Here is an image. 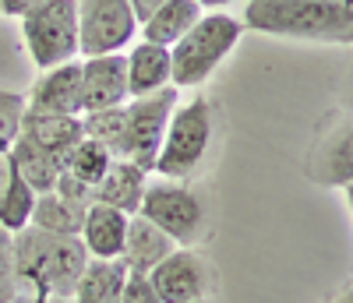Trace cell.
Segmentation results:
<instances>
[{"label":"cell","mask_w":353,"mask_h":303,"mask_svg":"<svg viewBox=\"0 0 353 303\" xmlns=\"http://www.w3.org/2000/svg\"><path fill=\"white\" fill-rule=\"evenodd\" d=\"M110 163H113V156H110L99 141L81 138V141L68 152V156L61 159V169H64L68 176L81 180V184H88V187H99V180L106 176Z\"/></svg>","instance_id":"obj_24"},{"label":"cell","mask_w":353,"mask_h":303,"mask_svg":"<svg viewBox=\"0 0 353 303\" xmlns=\"http://www.w3.org/2000/svg\"><path fill=\"white\" fill-rule=\"evenodd\" d=\"M181 103V88L170 85L152 96L128 99V138H124V159L141 166L145 173H156V159L170 127V116Z\"/></svg>","instance_id":"obj_8"},{"label":"cell","mask_w":353,"mask_h":303,"mask_svg":"<svg viewBox=\"0 0 353 303\" xmlns=\"http://www.w3.org/2000/svg\"><path fill=\"white\" fill-rule=\"evenodd\" d=\"M121 303H163V296L156 293L149 275H138V271H128V282L121 293Z\"/></svg>","instance_id":"obj_27"},{"label":"cell","mask_w":353,"mask_h":303,"mask_svg":"<svg viewBox=\"0 0 353 303\" xmlns=\"http://www.w3.org/2000/svg\"><path fill=\"white\" fill-rule=\"evenodd\" d=\"M149 222H156L176 247H194L209 229V208L205 198L184 184V180H166V176H149V187L141 198V211Z\"/></svg>","instance_id":"obj_5"},{"label":"cell","mask_w":353,"mask_h":303,"mask_svg":"<svg viewBox=\"0 0 353 303\" xmlns=\"http://www.w3.org/2000/svg\"><path fill=\"white\" fill-rule=\"evenodd\" d=\"M244 28L304 43L353 46V0H244Z\"/></svg>","instance_id":"obj_1"},{"label":"cell","mask_w":353,"mask_h":303,"mask_svg":"<svg viewBox=\"0 0 353 303\" xmlns=\"http://www.w3.org/2000/svg\"><path fill=\"white\" fill-rule=\"evenodd\" d=\"M25 109H28L25 96L8 92V88H0V156H4V152H8V148L18 141Z\"/></svg>","instance_id":"obj_26"},{"label":"cell","mask_w":353,"mask_h":303,"mask_svg":"<svg viewBox=\"0 0 353 303\" xmlns=\"http://www.w3.org/2000/svg\"><path fill=\"white\" fill-rule=\"evenodd\" d=\"M128 226H131V216H128V211L96 201V205H88V211H85V222H81L78 240L85 244L88 258L110 261V258H121V254H124Z\"/></svg>","instance_id":"obj_13"},{"label":"cell","mask_w":353,"mask_h":303,"mask_svg":"<svg viewBox=\"0 0 353 303\" xmlns=\"http://www.w3.org/2000/svg\"><path fill=\"white\" fill-rule=\"evenodd\" d=\"M166 4V0H131V8H134V18H138V28H141V21L149 18V14H156L159 8Z\"/></svg>","instance_id":"obj_30"},{"label":"cell","mask_w":353,"mask_h":303,"mask_svg":"<svg viewBox=\"0 0 353 303\" xmlns=\"http://www.w3.org/2000/svg\"><path fill=\"white\" fill-rule=\"evenodd\" d=\"M194 303H212V300H209V296H205V300H194Z\"/></svg>","instance_id":"obj_36"},{"label":"cell","mask_w":353,"mask_h":303,"mask_svg":"<svg viewBox=\"0 0 353 303\" xmlns=\"http://www.w3.org/2000/svg\"><path fill=\"white\" fill-rule=\"evenodd\" d=\"M28 109L39 113H61V116H81L85 113V92H81V60H68L61 67H50L36 78L28 92Z\"/></svg>","instance_id":"obj_12"},{"label":"cell","mask_w":353,"mask_h":303,"mask_svg":"<svg viewBox=\"0 0 353 303\" xmlns=\"http://www.w3.org/2000/svg\"><path fill=\"white\" fill-rule=\"evenodd\" d=\"M201 18V4L198 0H166V4L149 14L141 21V39H149V43H159V46H176L191 28L198 25Z\"/></svg>","instance_id":"obj_19"},{"label":"cell","mask_w":353,"mask_h":303,"mask_svg":"<svg viewBox=\"0 0 353 303\" xmlns=\"http://www.w3.org/2000/svg\"><path fill=\"white\" fill-rule=\"evenodd\" d=\"M339 106L353 113V60H350V67H346V74L339 81Z\"/></svg>","instance_id":"obj_29"},{"label":"cell","mask_w":353,"mask_h":303,"mask_svg":"<svg viewBox=\"0 0 353 303\" xmlns=\"http://www.w3.org/2000/svg\"><path fill=\"white\" fill-rule=\"evenodd\" d=\"M8 176H11V163H8V156H0V191H4Z\"/></svg>","instance_id":"obj_31"},{"label":"cell","mask_w":353,"mask_h":303,"mask_svg":"<svg viewBox=\"0 0 353 303\" xmlns=\"http://www.w3.org/2000/svg\"><path fill=\"white\" fill-rule=\"evenodd\" d=\"M343 194H346V205L353 208V184H346V187H343Z\"/></svg>","instance_id":"obj_34"},{"label":"cell","mask_w":353,"mask_h":303,"mask_svg":"<svg viewBox=\"0 0 353 303\" xmlns=\"http://www.w3.org/2000/svg\"><path fill=\"white\" fill-rule=\"evenodd\" d=\"M39 194L28 187V180H21L14 169L8 176L4 191H0V226H4L11 236L32 226V211H36Z\"/></svg>","instance_id":"obj_22"},{"label":"cell","mask_w":353,"mask_h":303,"mask_svg":"<svg viewBox=\"0 0 353 303\" xmlns=\"http://www.w3.org/2000/svg\"><path fill=\"white\" fill-rule=\"evenodd\" d=\"M81 92H85V113L124 106L131 99V88H128V56L124 53L85 56L81 60Z\"/></svg>","instance_id":"obj_11"},{"label":"cell","mask_w":353,"mask_h":303,"mask_svg":"<svg viewBox=\"0 0 353 303\" xmlns=\"http://www.w3.org/2000/svg\"><path fill=\"white\" fill-rule=\"evenodd\" d=\"M329 303H353V286H346V289H343L339 296H332Z\"/></svg>","instance_id":"obj_32"},{"label":"cell","mask_w":353,"mask_h":303,"mask_svg":"<svg viewBox=\"0 0 353 303\" xmlns=\"http://www.w3.org/2000/svg\"><path fill=\"white\" fill-rule=\"evenodd\" d=\"M216 131H219V116H216V106L209 103V96L181 99L170 116V127H166V138L159 148L156 176L191 184L212 156Z\"/></svg>","instance_id":"obj_3"},{"label":"cell","mask_w":353,"mask_h":303,"mask_svg":"<svg viewBox=\"0 0 353 303\" xmlns=\"http://www.w3.org/2000/svg\"><path fill=\"white\" fill-rule=\"evenodd\" d=\"M4 156H8L11 169H14L21 180H28V187H32L36 194L57 191V180H61V159H57V156L36 148L32 141H25V138H18V141L4 152Z\"/></svg>","instance_id":"obj_20"},{"label":"cell","mask_w":353,"mask_h":303,"mask_svg":"<svg viewBox=\"0 0 353 303\" xmlns=\"http://www.w3.org/2000/svg\"><path fill=\"white\" fill-rule=\"evenodd\" d=\"M301 173L318 187L353 184V113L336 106L318 116L311 145L301 159Z\"/></svg>","instance_id":"obj_7"},{"label":"cell","mask_w":353,"mask_h":303,"mask_svg":"<svg viewBox=\"0 0 353 303\" xmlns=\"http://www.w3.org/2000/svg\"><path fill=\"white\" fill-rule=\"evenodd\" d=\"M85 211H88L85 205L64 198L61 191H50V194H39V201H36L32 226L46 229V233H57V236H78L81 222H85Z\"/></svg>","instance_id":"obj_21"},{"label":"cell","mask_w":353,"mask_h":303,"mask_svg":"<svg viewBox=\"0 0 353 303\" xmlns=\"http://www.w3.org/2000/svg\"><path fill=\"white\" fill-rule=\"evenodd\" d=\"M124 282H128V264L121 258H110V261L88 258L71 300L74 303H121Z\"/></svg>","instance_id":"obj_18"},{"label":"cell","mask_w":353,"mask_h":303,"mask_svg":"<svg viewBox=\"0 0 353 303\" xmlns=\"http://www.w3.org/2000/svg\"><path fill=\"white\" fill-rule=\"evenodd\" d=\"M25 141H32L36 148L50 152V156L64 159L68 152L85 138L81 116H61V113H39V109H25L21 116V134Z\"/></svg>","instance_id":"obj_14"},{"label":"cell","mask_w":353,"mask_h":303,"mask_svg":"<svg viewBox=\"0 0 353 303\" xmlns=\"http://www.w3.org/2000/svg\"><path fill=\"white\" fill-rule=\"evenodd\" d=\"M46 303H74V300H64V296H50Z\"/></svg>","instance_id":"obj_35"},{"label":"cell","mask_w":353,"mask_h":303,"mask_svg":"<svg viewBox=\"0 0 353 303\" xmlns=\"http://www.w3.org/2000/svg\"><path fill=\"white\" fill-rule=\"evenodd\" d=\"M124 56H128V88H131V99L134 96L163 92V88L173 85V60H170V50L166 46L141 39Z\"/></svg>","instance_id":"obj_15"},{"label":"cell","mask_w":353,"mask_h":303,"mask_svg":"<svg viewBox=\"0 0 353 303\" xmlns=\"http://www.w3.org/2000/svg\"><path fill=\"white\" fill-rule=\"evenodd\" d=\"M25 286L14 268V236L0 226V303H21Z\"/></svg>","instance_id":"obj_25"},{"label":"cell","mask_w":353,"mask_h":303,"mask_svg":"<svg viewBox=\"0 0 353 303\" xmlns=\"http://www.w3.org/2000/svg\"><path fill=\"white\" fill-rule=\"evenodd\" d=\"M149 279L163 303H194L212 293V264L194 247H176L149 271Z\"/></svg>","instance_id":"obj_10"},{"label":"cell","mask_w":353,"mask_h":303,"mask_svg":"<svg viewBox=\"0 0 353 303\" xmlns=\"http://www.w3.org/2000/svg\"><path fill=\"white\" fill-rule=\"evenodd\" d=\"M176 251L173 240L145 216H131V226H128V240H124V254L121 261L128 264V271H138V275H149V271L166 261L170 254Z\"/></svg>","instance_id":"obj_16"},{"label":"cell","mask_w":353,"mask_h":303,"mask_svg":"<svg viewBox=\"0 0 353 303\" xmlns=\"http://www.w3.org/2000/svg\"><path fill=\"white\" fill-rule=\"evenodd\" d=\"M85 264L88 251L78 236H57L36 226L14 233V268L21 286L32 293L71 300Z\"/></svg>","instance_id":"obj_2"},{"label":"cell","mask_w":353,"mask_h":303,"mask_svg":"<svg viewBox=\"0 0 353 303\" xmlns=\"http://www.w3.org/2000/svg\"><path fill=\"white\" fill-rule=\"evenodd\" d=\"M201 8H226V4H237V0H198Z\"/></svg>","instance_id":"obj_33"},{"label":"cell","mask_w":353,"mask_h":303,"mask_svg":"<svg viewBox=\"0 0 353 303\" xmlns=\"http://www.w3.org/2000/svg\"><path fill=\"white\" fill-rule=\"evenodd\" d=\"M149 176L152 173H145L141 166H134L128 159H113L106 176L96 187V201H103L110 208H121V211H128V216H138L145 187H149Z\"/></svg>","instance_id":"obj_17"},{"label":"cell","mask_w":353,"mask_h":303,"mask_svg":"<svg viewBox=\"0 0 353 303\" xmlns=\"http://www.w3.org/2000/svg\"><path fill=\"white\" fill-rule=\"evenodd\" d=\"M21 39L28 60L39 67H61L81 53L78 46V0H43L21 14Z\"/></svg>","instance_id":"obj_6"},{"label":"cell","mask_w":353,"mask_h":303,"mask_svg":"<svg viewBox=\"0 0 353 303\" xmlns=\"http://www.w3.org/2000/svg\"><path fill=\"white\" fill-rule=\"evenodd\" d=\"M138 36L131 0H78V46L81 56L124 53Z\"/></svg>","instance_id":"obj_9"},{"label":"cell","mask_w":353,"mask_h":303,"mask_svg":"<svg viewBox=\"0 0 353 303\" xmlns=\"http://www.w3.org/2000/svg\"><path fill=\"white\" fill-rule=\"evenodd\" d=\"M85 138L99 141L113 159H124V138H128V103L113 109H92L81 113Z\"/></svg>","instance_id":"obj_23"},{"label":"cell","mask_w":353,"mask_h":303,"mask_svg":"<svg viewBox=\"0 0 353 303\" xmlns=\"http://www.w3.org/2000/svg\"><path fill=\"white\" fill-rule=\"evenodd\" d=\"M244 36V21H237L226 11L201 14L191 32L170 46L173 60V85L176 88H201L216 74V67L233 53V46Z\"/></svg>","instance_id":"obj_4"},{"label":"cell","mask_w":353,"mask_h":303,"mask_svg":"<svg viewBox=\"0 0 353 303\" xmlns=\"http://www.w3.org/2000/svg\"><path fill=\"white\" fill-rule=\"evenodd\" d=\"M36 4H43V0H0V14H8V18H21L25 11H32Z\"/></svg>","instance_id":"obj_28"}]
</instances>
